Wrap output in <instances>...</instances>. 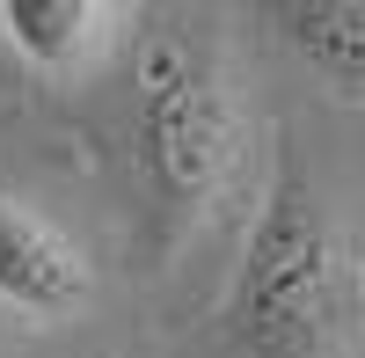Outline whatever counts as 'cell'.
Listing matches in <instances>:
<instances>
[{
    "instance_id": "cell-1",
    "label": "cell",
    "mask_w": 365,
    "mask_h": 358,
    "mask_svg": "<svg viewBox=\"0 0 365 358\" xmlns=\"http://www.w3.org/2000/svg\"><path fill=\"white\" fill-rule=\"evenodd\" d=\"M358 322V263L299 154L278 161L249 220L220 329L241 358H329Z\"/></svg>"
},
{
    "instance_id": "cell-2",
    "label": "cell",
    "mask_w": 365,
    "mask_h": 358,
    "mask_svg": "<svg viewBox=\"0 0 365 358\" xmlns=\"http://www.w3.org/2000/svg\"><path fill=\"white\" fill-rule=\"evenodd\" d=\"M139 198H146V249L161 263L220 213L241 168V96L227 51L197 29H161L139 58Z\"/></svg>"
},
{
    "instance_id": "cell-3",
    "label": "cell",
    "mask_w": 365,
    "mask_h": 358,
    "mask_svg": "<svg viewBox=\"0 0 365 358\" xmlns=\"http://www.w3.org/2000/svg\"><path fill=\"white\" fill-rule=\"evenodd\" d=\"M0 300L37 322H66L88 300V263L22 198H0Z\"/></svg>"
},
{
    "instance_id": "cell-4",
    "label": "cell",
    "mask_w": 365,
    "mask_h": 358,
    "mask_svg": "<svg viewBox=\"0 0 365 358\" xmlns=\"http://www.w3.org/2000/svg\"><path fill=\"white\" fill-rule=\"evenodd\" d=\"M117 22H125L117 0H0V37L44 81H73L103 66V51L117 44Z\"/></svg>"
},
{
    "instance_id": "cell-5",
    "label": "cell",
    "mask_w": 365,
    "mask_h": 358,
    "mask_svg": "<svg viewBox=\"0 0 365 358\" xmlns=\"http://www.w3.org/2000/svg\"><path fill=\"white\" fill-rule=\"evenodd\" d=\"M278 29L344 103L365 110V8L358 0H292V8H278Z\"/></svg>"
}]
</instances>
